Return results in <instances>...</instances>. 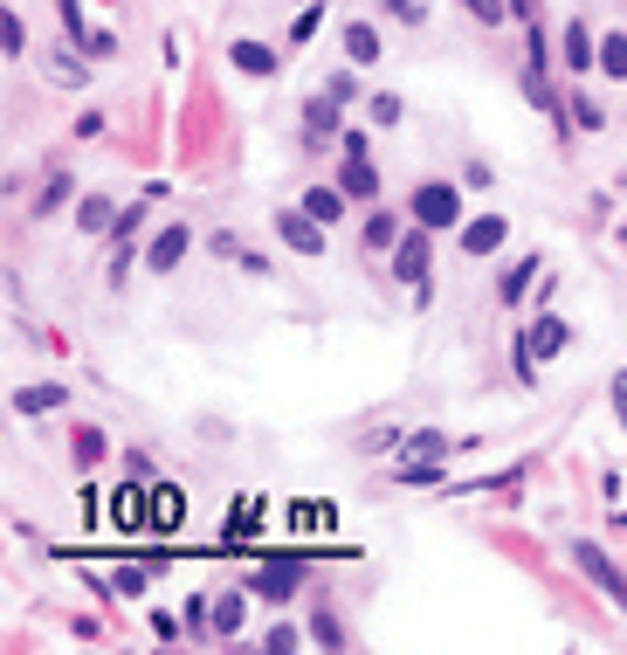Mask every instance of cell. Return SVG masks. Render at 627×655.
Returning a JSON list of instances; mask_svg holds the SVG:
<instances>
[{
	"label": "cell",
	"instance_id": "obj_1",
	"mask_svg": "<svg viewBox=\"0 0 627 655\" xmlns=\"http://www.w3.org/2000/svg\"><path fill=\"white\" fill-rule=\"evenodd\" d=\"M338 187H345V200H380V166H373V152H365V131H359V124L345 131V166H338Z\"/></svg>",
	"mask_w": 627,
	"mask_h": 655
},
{
	"label": "cell",
	"instance_id": "obj_2",
	"mask_svg": "<svg viewBox=\"0 0 627 655\" xmlns=\"http://www.w3.org/2000/svg\"><path fill=\"white\" fill-rule=\"evenodd\" d=\"M414 221H421V228H455L462 221V194L449 187V179H421V187H414Z\"/></svg>",
	"mask_w": 627,
	"mask_h": 655
},
{
	"label": "cell",
	"instance_id": "obj_3",
	"mask_svg": "<svg viewBox=\"0 0 627 655\" xmlns=\"http://www.w3.org/2000/svg\"><path fill=\"white\" fill-rule=\"evenodd\" d=\"M428 234H435V228H421V221H414V234H400V249H394V276L407 283V291H421V283H428V270H435V249H428Z\"/></svg>",
	"mask_w": 627,
	"mask_h": 655
},
{
	"label": "cell",
	"instance_id": "obj_4",
	"mask_svg": "<svg viewBox=\"0 0 627 655\" xmlns=\"http://www.w3.org/2000/svg\"><path fill=\"white\" fill-rule=\"evenodd\" d=\"M297 587H304V559H270V566L249 572V593L255 600H290Z\"/></svg>",
	"mask_w": 627,
	"mask_h": 655
},
{
	"label": "cell",
	"instance_id": "obj_5",
	"mask_svg": "<svg viewBox=\"0 0 627 655\" xmlns=\"http://www.w3.org/2000/svg\"><path fill=\"white\" fill-rule=\"evenodd\" d=\"M572 559H580V572H586V580L614 600V608H627V580H620V566H614L607 553H600V545H572Z\"/></svg>",
	"mask_w": 627,
	"mask_h": 655
},
{
	"label": "cell",
	"instance_id": "obj_6",
	"mask_svg": "<svg viewBox=\"0 0 627 655\" xmlns=\"http://www.w3.org/2000/svg\"><path fill=\"white\" fill-rule=\"evenodd\" d=\"M517 346H525L531 359H559V352L572 346V325H565V318H552V310H544V318H531V331L517 338Z\"/></svg>",
	"mask_w": 627,
	"mask_h": 655
},
{
	"label": "cell",
	"instance_id": "obj_7",
	"mask_svg": "<svg viewBox=\"0 0 627 655\" xmlns=\"http://www.w3.org/2000/svg\"><path fill=\"white\" fill-rule=\"evenodd\" d=\"M187 242H194V228H187V221L160 228V242L145 249V270H152V276H173V270H179V255H187Z\"/></svg>",
	"mask_w": 627,
	"mask_h": 655
},
{
	"label": "cell",
	"instance_id": "obj_8",
	"mask_svg": "<svg viewBox=\"0 0 627 655\" xmlns=\"http://www.w3.org/2000/svg\"><path fill=\"white\" fill-rule=\"evenodd\" d=\"M559 63H565L572 76H586V69H600V42H593V29H586V21H572V29L559 35Z\"/></svg>",
	"mask_w": 627,
	"mask_h": 655
},
{
	"label": "cell",
	"instance_id": "obj_9",
	"mask_svg": "<svg viewBox=\"0 0 627 655\" xmlns=\"http://www.w3.org/2000/svg\"><path fill=\"white\" fill-rule=\"evenodd\" d=\"M504 234H510V215H476L462 228V255H496L504 249Z\"/></svg>",
	"mask_w": 627,
	"mask_h": 655
},
{
	"label": "cell",
	"instance_id": "obj_10",
	"mask_svg": "<svg viewBox=\"0 0 627 655\" xmlns=\"http://www.w3.org/2000/svg\"><path fill=\"white\" fill-rule=\"evenodd\" d=\"M276 234H283L297 255H318V249H324V221H310L304 207H297V215H276Z\"/></svg>",
	"mask_w": 627,
	"mask_h": 655
},
{
	"label": "cell",
	"instance_id": "obj_11",
	"mask_svg": "<svg viewBox=\"0 0 627 655\" xmlns=\"http://www.w3.org/2000/svg\"><path fill=\"white\" fill-rule=\"evenodd\" d=\"M338 42H345V56L365 69V63H380V29H373V21H345V35H338Z\"/></svg>",
	"mask_w": 627,
	"mask_h": 655
},
{
	"label": "cell",
	"instance_id": "obj_12",
	"mask_svg": "<svg viewBox=\"0 0 627 655\" xmlns=\"http://www.w3.org/2000/svg\"><path fill=\"white\" fill-rule=\"evenodd\" d=\"M234 69L242 76H276V48L270 42H234Z\"/></svg>",
	"mask_w": 627,
	"mask_h": 655
},
{
	"label": "cell",
	"instance_id": "obj_13",
	"mask_svg": "<svg viewBox=\"0 0 627 655\" xmlns=\"http://www.w3.org/2000/svg\"><path fill=\"white\" fill-rule=\"evenodd\" d=\"M139 483H145V477H132V483L118 490V524H124V532H139V524L152 517V504H145V490H139Z\"/></svg>",
	"mask_w": 627,
	"mask_h": 655
},
{
	"label": "cell",
	"instance_id": "obj_14",
	"mask_svg": "<svg viewBox=\"0 0 627 655\" xmlns=\"http://www.w3.org/2000/svg\"><path fill=\"white\" fill-rule=\"evenodd\" d=\"M304 215L310 221H338V215H345V187H310L304 194Z\"/></svg>",
	"mask_w": 627,
	"mask_h": 655
},
{
	"label": "cell",
	"instance_id": "obj_15",
	"mask_svg": "<svg viewBox=\"0 0 627 655\" xmlns=\"http://www.w3.org/2000/svg\"><path fill=\"white\" fill-rule=\"evenodd\" d=\"M242 614H249V587L242 593H221L215 600V635H242Z\"/></svg>",
	"mask_w": 627,
	"mask_h": 655
},
{
	"label": "cell",
	"instance_id": "obj_16",
	"mask_svg": "<svg viewBox=\"0 0 627 655\" xmlns=\"http://www.w3.org/2000/svg\"><path fill=\"white\" fill-rule=\"evenodd\" d=\"M304 124H310V139H331V131H338V97L324 90L318 103H304Z\"/></svg>",
	"mask_w": 627,
	"mask_h": 655
},
{
	"label": "cell",
	"instance_id": "obj_17",
	"mask_svg": "<svg viewBox=\"0 0 627 655\" xmlns=\"http://www.w3.org/2000/svg\"><path fill=\"white\" fill-rule=\"evenodd\" d=\"M69 456H76V469H90V462L103 456V428H76V435H69Z\"/></svg>",
	"mask_w": 627,
	"mask_h": 655
},
{
	"label": "cell",
	"instance_id": "obj_18",
	"mask_svg": "<svg viewBox=\"0 0 627 655\" xmlns=\"http://www.w3.org/2000/svg\"><path fill=\"white\" fill-rule=\"evenodd\" d=\"M76 228H111V200H103V194H84V207H76Z\"/></svg>",
	"mask_w": 627,
	"mask_h": 655
},
{
	"label": "cell",
	"instance_id": "obj_19",
	"mask_svg": "<svg viewBox=\"0 0 627 655\" xmlns=\"http://www.w3.org/2000/svg\"><path fill=\"white\" fill-rule=\"evenodd\" d=\"M531 270H538V262H510V270H504V283H496V297H504V304H517V297H525V283H531Z\"/></svg>",
	"mask_w": 627,
	"mask_h": 655
},
{
	"label": "cell",
	"instance_id": "obj_20",
	"mask_svg": "<svg viewBox=\"0 0 627 655\" xmlns=\"http://www.w3.org/2000/svg\"><path fill=\"white\" fill-rule=\"evenodd\" d=\"M56 401H63V386H21V393H14L21 414H42V407H56Z\"/></svg>",
	"mask_w": 627,
	"mask_h": 655
},
{
	"label": "cell",
	"instance_id": "obj_21",
	"mask_svg": "<svg viewBox=\"0 0 627 655\" xmlns=\"http://www.w3.org/2000/svg\"><path fill=\"white\" fill-rule=\"evenodd\" d=\"M365 242H373V249H400V221L394 215H373V221H365Z\"/></svg>",
	"mask_w": 627,
	"mask_h": 655
},
{
	"label": "cell",
	"instance_id": "obj_22",
	"mask_svg": "<svg viewBox=\"0 0 627 655\" xmlns=\"http://www.w3.org/2000/svg\"><path fill=\"white\" fill-rule=\"evenodd\" d=\"M600 69H607V76H627V35H607V42H600Z\"/></svg>",
	"mask_w": 627,
	"mask_h": 655
},
{
	"label": "cell",
	"instance_id": "obj_23",
	"mask_svg": "<svg viewBox=\"0 0 627 655\" xmlns=\"http://www.w3.org/2000/svg\"><path fill=\"white\" fill-rule=\"evenodd\" d=\"M318 21H324V8H297V21H290V42L304 48L310 35H318Z\"/></svg>",
	"mask_w": 627,
	"mask_h": 655
},
{
	"label": "cell",
	"instance_id": "obj_24",
	"mask_svg": "<svg viewBox=\"0 0 627 655\" xmlns=\"http://www.w3.org/2000/svg\"><path fill=\"white\" fill-rule=\"evenodd\" d=\"M276 655H290V648H304V627H290V621H283V627H270V635H263Z\"/></svg>",
	"mask_w": 627,
	"mask_h": 655
},
{
	"label": "cell",
	"instance_id": "obj_25",
	"mask_svg": "<svg viewBox=\"0 0 627 655\" xmlns=\"http://www.w3.org/2000/svg\"><path fill=\"white\" fill-rule=\"evenodd\" d=\"M414 456H428V462H435V456H449V435H435V428H421V435H414Z\"/></svg>",
	"mask_w": 627,
	"mask_h": 655
},
{
	"label": "cell",
	"instance_id": "obj_26",
	"mask_svg": "<svg viewBox=\"0 0 627 655\" xmlns=\"http://www.w3.org/2000/svg\"><path fill=\"white\" fill-rule=\"evenodd\" d=\"M310 635H318L324 648H338V642H345V627H338V614H318V621H310Z\"/></svg>",
	"mask_w": 627,
	"mask_h": 655
},
{
	"label": "cell",
	"instance_id": "obj_27",
	"mask_svg": "<svg viewBox=\"0 0 627 655\" xmlns=\"http://www.w3.org/2000/svg\"><path fill=\"white\" fill-rule=\"evenodd\" d=\"M462 8H469V14H476V21H483V29H496V21H504V0H462Z\"/></svg>",
	"mask_w": 627,
	"mask_h": 655
},
{
	"label": "cell",
	"instance_id": "obj_28",
	"mask_svg": "<svg viewBox=\"0 0 627 655\" xmlns=\"http://www.w3.org/2000/svg\"><path fill=\"white\" fill-rule=\"evenodd\" d=\"M152 496H160V504H152V517H160V524H179V490H152Z\"/></svg>",
	"mask_w": 627,
	"mask_h": 655
},
{
	"label": "cell",
	"instance_id": "obj_29",
	"mask_svg": "<svg viewBox=\"0 0 627 655\" xmlns=\"http://www.w3.org/2000/svg\"><path fill=\"white\" fill-rule=\"evenodd\" d=\"M365 111H373V124H394V118H400V97H373Z\"/></svg>",
	"mask_w": 627,
	"mask_h": 655
},
{
	"label": "cell",
	"instance_id": "obj_30",
	"mask_svg": "<svg viewBox=\"0 0 627 655\" xmlns=\"http://www.w3.org/2000/svg\"><path fill=\"white\" fill-rule=\"evenodd\" d=\"M118 593H145V566H124L118 572Z\"/></svg>",
	"mask_w": 627,
	"mask_h": 655
},
{
	"label": "cell",
	"instance_id": "obj_31",
	"mask_svg": "<svg viewBox=\"0 0 627 655\" xmlns=\"http://www.w3.org/2000/svg\"><path fill=\"white\" fill-rule=\"evenodd\" d=\"M386 14H394V21H421V0H386Z\"/></svg>",
	"mask_w": 627,
	"mask_h": 655
},
{
	"label": "cell",
	"instance_id": "obj_32",
	"mask_svg": "<svg viewBox=\"0 0 627 655\" xmlns=\"http://www.w3.org/2000/svg\"><path fill=\"white\" fill-rule=\"evenodd\" d=\"M614 414H620V428H627V373H614Z\"/></svg>",
	"mask_w": 627,
	"mask_h": 655
},
{
	"label": "cell",
	"instance_id": "obj_33",
	"mask_svg": "<svg viewBox=\"0 0 627 655\" xmlns=\"http://www.w3.org/2000/svg\"><path fill=\"white\" fill-rule=\"evenodd\" d=\"M304 8H324V0H304Z\"/></svg>",
	"mask_w": 627,
	"mask_h": 655
}]
</instances>
